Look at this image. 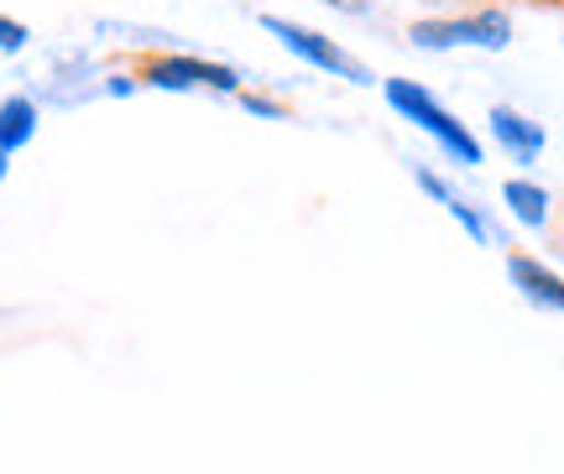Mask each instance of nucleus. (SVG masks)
I'll use <instances>...</instances> for the list:
<instances>
[{
  "instance_id": "obj_9",
  "label": "nucleus",
  "mask_w": 564,
  "mask_h": 474,
  "mask_svg": "<svg viewBox=\"0 0 564 474\" xmlns=\"http://www.w3.org/2000/svg\"><path fill=\"white\" fill-rule=\"evenodd\" d=\"M444 214L455 219V224H460V230H465L470 240H476V245H507V240L497 235V224H491V214H486L481 203H470L465 194L449 198V203H444Z\"/></svg>"
},
{
  "instance_id": "obj_1",
  "label": "nucleus",
  "mask_w": 564,
  "mask_h": 474,
  "mask_svg": "<svg viewBox=\"0 0 564 474\" xmlns=\"http://www.w3.org/2000/svg\"><path fill=\"white\" fill-rule=\"evenodd\" d=\"M382 99H387L392 115H403L408 125H419L423 136L440 146L444 162H455V167H481V157H486L481 136H476L449 104H440L434 89H423L419 79H403V74H398V79H382Z\"/></svg>"
},
{
  "instance_id": "obj_6",
  "label": "nucleus",
  "mask_w": 564,
  "mask_h": 474,
  "mask_svg": "<svg viewBox=\"0 0 564 474\" xmlns=\"http://www.w3.org/2000/svg\"><path fill=\"white\" fill-rule=\"evenodd\" d=\"M403 37L413 53H460V47H476V53H481L476 16H470V11H465V16H419V21H408Z\"/></svg>"
},
{
  "instance_id": "obj_5",
  "label": "nucleus",
  "mask_w": 564,
  "mask_h": 474,
  "mask_svg": "<svg viewBox=\"0 0 564 474\" xmlns=\"http://www.w3.org/2000/svg\"><path fill=\"white\" fill-rule=\"evenodd\" d=\"M507 282L518 287L523 302L544 308V313H564V277L549 261L528 256V251H512V256H507Z\"/></svg>"
},
{
  "instance_id": "obj_15",
  "label": "nucleus",
  "mask_w": 564,
  "mask_h": 474,
  "mask_svg": "<svg viewBox=\"0 0 564 474\" xmlns=\"http://www.w3.org/2000/svg\"><path fill=\"white\" fill-rule=\"evenodd\" d=\"M6 173H11V157H0V183H6Z\"/></svg>"
},
{
  "instance_id": "obj_13",
  "label": "nucleus",
  "mask_w": 564,
  "mask_h": 474,
  "mask_svg": "<svg viewBox=\"0 0 564 474\" xmlns=\"http://www.w3.org/2000/svg\"><path fill=\"white\" fill-rule=\"evenodd\" d=\"M100 89H105L110 99H131V95L141 89V84H137V74H110V79H105Z\"/></svg>"
},
{
  "instance_id": "obj_12",
  "label": "nucleus",
  "mask_w": 564,
  "mask_h": 474,
  "mask_svg": "<svg viewBox=\"0 0 564 474\" xmlns=\"http://www.w3.org/2000/svg\"><path fill=\"white\" fill-rule=\"evenodd\" d=\"M413 183H419L423 194L434 198V203H449V198L460 194V188H455V183L449 178H440V173H434V167H419V173H413Z\"/></svg>"
},
{
  "instance_id": "obj_7",
  "label": "nucleus",
  "mask_w": 564,
  "mask_h": 474,
  "mask_svg": "<svg viewBox=\"0 0 564 474\" xmlns=\"http://www.w3.org/2000/svg\"><path fill=\"white\" fill-rule=\"evenodd\" d=\"M502 203H507V214H512V224H523L533 235L549 230V219H554V194H549L544 183H533L528 173L502 183Z\"/></svg>"
},
{
  "instance_id": "obj_10",
  "label": "nucleus",
  "mask_w": 564,
  "mask_h": 474,
  "mask_svg": "<svg viewBox=\"0 0 564 474\" xmlns=\"http://www.w3.org/2000/svg\"><path fill=\"white\" fill-rule=\"evenodd\" d=\"M241 110L246 115H257V120H288V104H282L278 95H257V89H241Z\"/></svg>"
},
{
  "instance_id": "obj_14",
  "label": "nucleus",
  "mask_w": 564,
  "mask_h": 474,
  "mask_svg": "<svg viewBox=\"0 0 564 474\" xmlns=\"http://www.w3.org/2000/svg\"><path fill=\"white\" fill-rule=\"evenodd\" d=\"M335 11H350V16H366V0H329Z\"/></svg>"
},
{
  "instance_id": "obj_2",
  "label": "nucleus",
  "mask_w": 564,
  "mask_h": 474,
  "mask_svg": "<svg viewBox=\"0 0 564 474\" xmlns=\"http://www.w3.org/2000/svg\"><path fill=\"white\" fill-rule=\"evenodd\" d=\"M257 26H262L267 37H278V47L288 53V58H299L303 68H314V74H324V79H345V84H371L377 79L356 53H345L340 42L324 37L319 26H303V21H293V16H272V11H262Z\"/></svg>"
},
{
  "instance_id": "obj_3",
  "label": "nucleus",
  "mask_w": 564,
  "mask_h": 474,
  "mask_svg": "<svg viewBox=\"0 0 564 474\" xmlns=\"http://www.w3.org/2000/svg\"><path fill=\"white\" fill-rule=\"evenodd\" d=\"M137 84L141 89H162V95H194V89H209V95H241V68L215 58H194V53H147L137 63Z\"/></svg>"
},
{
  "instance_id": "obj_4",
  "label": "nucleus",
  "mask_w": 564,
  "mask_h": 474,
  "mask_svg": "<svg viewBox=\"0 0 564 474\" xmlns=\"http://www.w3.org/2000/svg\"><path fill=\"white\" fill-rule=\"evenodd\" d=\"M486 136L497 141V152H502L507 162H518V167H533V162L549 152L544 120L523 115L518 104H491V110H486Z\"/></svg>"
},
{
  "instance_id": "obj_8",
  "label": "nucleus",
  "mask_w": 564,
  "mask_h": 474,
  "mask_svg": "<svg viewBox=\"0 0 564 474\" xmlns=\"http://www.w3.org/2000/svg\"><path fill=\"white\" fill-rule=\"evenodd\" d=\"M42 125V110L32 95H6L0 99V157H17L21 146H32Z\"/></svg>"
},
{
  "instance_id": "obj_16",
  "label": "nucleus",
  "mask_w": 564,
  "mask_h": 474,
  "mask_svg": "<svg viewBox=\"0 0 564 474\" xmlns=\"http://www.w3.org/2000/svg\"><path fill=\"white\" fill-rule=\"evenodd\" d=\"M544 5H564V0H544Z\"/></svg>"
},
{
  "instance_id": "obj_11",
  "label": "nucleus",
  "mask_w": 564,
  "mask_h": 474,
  "mask_svg": "<svg viewBox=\"0 0 564 474\" xmlns=\"http://www.w3.org/2000/svg\"><path fill=\"white\" fill-rule=\"evenodd\" d=\"M26 42H32V26L17 16H0V53L6 58H17V53H26Z\"/></svg>"
}]
</instances>
